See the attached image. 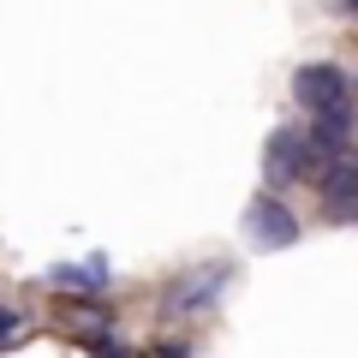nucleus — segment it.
<instances>
[{"label":"nucleus","instance_id":"obj_6","mask_svg":"<svg viewBox=\"0 0 358 358\" xmlns=\"http://www.w3.org/2000/svg\"><path fill=\"white\" fill-rule=\"evenodd\" d=\"M54 287H78V293H102L108 287V257H84V263H54L48 268Z\"/></svg>","mask_w":358,"mask_h":358},{"label":"nucleus","instance_id":"obj_3","mask_svg":"<svg viewBox=\"0 0 358 358\" xmlns=\"http://www.w3.org/2000/svg\"><path fill=\"white\" fill-rule=\"evenodd\" d=\"M227 275H233L227 263L185 268L179 281H167V293H162V310H167V317H197V310H209V305L221 299V287H227Z\"/></svg>","mask_w":358,"mask_h":358},{"label":"nucleus","instance_id":"obj_11","mask_svg":"<svg viewBox=\"0 0 358 358\" xmlns=\"http://www.w3.org/2000/svg\"><path fill=\"white\" fill-rule=\"evenodd\" d=\"M352 167H358V150H352Z\"/></svg>","mask_w":358,"mask_h":358},{"label":"nucleus","instance_id":"obj_4","mask_svg":"<svg viewBox=\"0 0 358 358\" xmlns=\"http://www.w3.org/2000/svg\"><path fill=\"white\" fill-rule=\"evenodd\" d=\"M245 233H251V245H263V251H287V245H299V215L275 192H257L251 203H245Z\"/></svg>","mask_w":358,"mask_h":358},{"label":"nucleus","instance_id":"obj_10","mask_svg":"<svg viewBox=\"0 0 358 358\" xmlns=\"http://www.w3.org/2000/svg\"><path fill=\"white\" fill-rule=\"evenodd\" d=\"M341 6H346V13H358V0H341Z\"/></svg>","mask_w":358,"mask_h":358},{"label":"nucleus","instance_id":"obj_7","mask_svg":"<svg viewBox=\"0 0 358 358\" xmlns=\"http://www.w3.org/2000/svg\"><path fill=\"white\" fill-rule=\"evenodd\" d=\"M24 305H0V352H6V346L18 341V334H24Z\"/></svg>","mask_w":358,"mask_h":358},{"label":"nucleus","instance_id":"obj_2","mask_svg":"<svg viewBox=\"0 0 358 358\" xmlns=\"http://www.w3.org/2000/svg\"><path fill=\"white\" fill-rule=\"evenodd\" d=\"M293 102L305 114H334V108H352V78L346 66H329V60H310L293 72Z\"/></svg>","mask_w":358,"mask_h":358},{"label":"nucleus","instance_id":"obj_5","mask_svg":"<svg viewBox=\"0 0 358 358\" xmlns=\"http://www.w3.org/2000/svg\"><path fill=\"white\" fill-rule=\"evenodd\" d=\"M322 215L329 221H358V167L352 162L322 167Z\"/></svg>","mask_w":358,"mask_h":358},{"label":"nucleus","instance_id":"obj_9","mask_svg":"<svg viewBox=\"0 0 358 358\" xmlns=\"http://www.w3.org/2000/svg\"><path fill=\"white\" fill-rule=\"evenodd\" d=\"M155 358H192V346H185V341H162V346H155Z\"/></svg>","mask_w":358,"mask_h":358},{"label":"nucleus","instance_id":"obj_8","mask_svg":"<svg viewBox=\"0 0 358 358\" xmlns=\"http://www.w3.org/2000/svg\"><path fill=\"white\" fill-rule=\"evenodd\" d=\"M84 346H90V358H131L126 346H120V341H108V334H90Z\"/></svg>","mask_w":358,"mask_h":358},{"label":"nucleus","instance_id":"obj_1","mask_svg":"<svg viewBox=\"0 0 358 358\" xmlns=\"http://www.w3.org/2000/svg\"><path fill=\"white\" fill-rule=\"evenodd\" d=\"M317 173V150H310V138L305 131H293V126H275L268 131V143H263V179H268V192L281 197L287 185H299V179H310Z\"/></svg>","mask_w":358,"mask_h":358}]
</instances>
